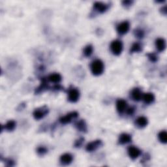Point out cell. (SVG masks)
<instances>
[{
    "label": "cell",
    "instance_id": "cell-1",
    "mask_svg": "<svg viewBox=\"0 0 167 167\" xmlns=\"http://www.w3.org/2000/svg\"><path fill=\"white\" fill-rule=\"evenodd\" d=\"M104 64L101 59L94 60L90 65L91 71L95 76L101 75L104 71Z\"/></svg>",
    "mask_w": 167,
    "mask_h": 167
},
{
    "label": "cell",
    "instance_id": "cell-2",
    "mask_svg": "<svg viewBox=\"0 0 167 167\" xmlns=\"http://www.w3.org/2000/svg\"><path fill=\"white\" fill-rule=\"evenodd\" d=\"M48 108L45 105V106L35 109L33 112V116L36 120H39L46 116L48 114Z\"/></svg>",
    "mask_w": 167,
    "mask_h": 167
},
{
    "label": "cell",
    "instance_id": "cell-3",
    "mask_svg": "<svg viewBox=\"0 0 167 167\" xmlns=\"http://www.w3.org/2000/svg\"><path fill=\"white\" fill-rule=\"evenodd\" d=\"M110 51L113 54L116 55H119L121 54L123 51L122 42L120 40H114L110 44Z\"/></svg>",
    "mask_w": 167,
    "mask_h": 167
},
{
    "label": "cell",
    "instance_id": "cell-4",
    "mask_svg": "<svg viewBox=\"0 0 167 167\" xmlns=\"http://www.w3.org/2000/svg\"><path fill=\"white\" fill-rule=\"evenodd\" d=\"M80 97V92L78 89L71 87L68 90V100L71 103H76Z\"/></svg>",
    "mask_w": 167,
    "mask_h": 167
},
{
    "label": "cell",
    "instance_id": "cell-5",
    "mask_svg": "<svg viewBox=\"0 0 167 167\" xmlns=\"http://www.w3.org/2000/svg\"><path fill=\"white\" fill-rule=\"evenodd\" d=\"M78 116V113L77 112H75V111H74V112H70L69 114H67V115L60 117L59 121L61 124L65 125V124H67V123H69L70 122H71L73 119L77 118Z\"/></svg>",
    "mask_w": 167,
    "mask_h": 167
},
{
    "label": "cell",
    "instance_id": "cell-6",
    "mask_svg": "<svg viewBox=\"0 0 167 167\" xmlns=\"http://www.w3.org/2000/svg\"><path fill=\"white\" fill-rule=\"evenodd\" d=\"M49 89H51V88L48 84L47 78L42 77L41 78V84L39 85V86L37 88H36V90L35 91V94H41V93L45 91L46 90H48Z\"/></svg>",
    "mask_w": 167,
    "mask_h": 167
},
{
    "label": "cell",
    "instance_id": "cell-7",
    "mask_svg": "<svg viewBox=\"0 0 167 167\" xmlns=\"http://www.w3.org/2000/svg\"><path fill=\"white\" fill-rule=\"evenodd\" d=\"M103 146V142L101 140H96L90 142L86 146V150L88 152L95 151L99 147Z\"/></svg>",
    "mask_w": 167,
    "mask_h": 167
},
{
    "label": "cell",
    "instance_id": "cell-8",
    "mask_svg": "<svg viewBox=\"0 0 167 167\" xmlns=\"http://www.w3.org/2000/svg\"><path fill=\"white\" fill-rule=\"evenodd\" d=\"M130 29V24L128 21H124L117 26V32L120 35L126 34Z\"/></svg>",
    "mask_w": 167,
    "mask_h": 167
},
{
    "label": "cell",
    "instance_id": "cell-9",
    "mask_svg": "<svg viewBox=\"0 0 167 167\" xmlns=\"http://www.w3.org/2000/svg\"><path fill=\"white\" fill-rule=\"evenodd\" d=\"M110 7L109 4L104 3L103 2H96L94 4V9L97 12L99 13H104V12H106Z\"/></svg>",
    "mask_w": 167,
    "mask_h": 167
},
{
    "label": "cell",
    "instance_id": "cell-10",
    "mask_svg": "<svg viewBox=\"0 0 167 167\" xmlns=\"http://www.w3.org/2000/svg\"><path fill=\"white\" fill-rule=\"evenodd\" d=\"M127 152L129 156L133 160L137 159L141 154V150L134 146H129L127 149Z\"/></svg>",
    "mask_w": 167,
    "mask_h": 167
},
{
    "label": "cell",
    "instance_id": "cell-11",
    "mask_svg": "<svg viewBox=\"0 0 167 167\" xmlns=\"http://www.w3.org/2000/svg\"><path fill=\"white\" fill-rule=\"evenodd\" d=\"M127 107V103L126 101L121 99H118L116 101V109L119 114H123L125 112Z\"/></svg>",
    "mask_w": 167,
    "mask_h": 167
},
{
    "label": "cell",
    "instance_id": "cell-12",
    "mask_svg": "<svg viewBox=\"0 0 167 167\" xmlns=\"http://www.w3.org/2000/svg\"><path fill=\"white\" fill-rule=\"evenodd\" d=\"M73 157L71 154L67 153H64L59 158L60 163L64 165H68L73 162Z\"/></svg>",
    "mask_w": 167,
    "mask_h": 167
},
{
    "label": "cell",
    "instance_id": "cell-13",
    "mask_svg": "<svg viewBox=\"0 0 167 167\" xmlns=\"http://www.w3.org/2000/svg\"><path fill=\"white\" fill-rule=\"evenodd\" d=\"M131 95V98L133 99V101H140L142 99L143 94H142V91L139 88H136L132 90Z\"/></svg>",
    "mask_w": 167,
    "mask_h": 167
},
{
    "label": "cell",
    "instance_id": "cell-14",
    "mask_svg": "<svg viewBox=\"0 0 167 167\" xmlns=\"http://www.w3.org/2000/svg\"><path fill=\"white\" fill-rule=\"evenodd\" d=\"M75 126L78 131H79L80 132L86 133L88 131L87 125H86V123L84 120H80L77 121L75 123Z\"/></svg>",
    "mask_w": 167,
    "mask_h": 167
},
{
    "label": "cell",
    "instance_id": "cell-15",
    "mask_svg": "<svg viewBox=\"0 0 167 167\" xmlns=\"http://www.w3.org/2000/svg\"><path fill=\"white\" fill-rule=\"evenodd\" d=\"M148 123V120L147 117L144 116H140L135 121V125L137 127L142 129L147 126Z\"/></svg>",
    "mask_w": 167,
    "mask_h": 167
},
{
    "label": "cell",
    "instance_id": "cell-16",
    "mask_svg": "<svg viewBox=\"0 0 167 167\" xmlns=\"http://www.w3.org/2000/svg\"><path fill=\"white\" fill-rule=\"evenodd\" d=\"M61 79H62L61 76L59 73H52L47 77L48 81L54 83V84H59L61 81Z\"/></svg>",
    "mask_w": 167,
    "mask_h": 167
},
{
    "label": "cell",
    "instance_id": "cell-17",
    "mask_svg": "<svg viewBox=\"0 0 167 167\" xmlns=\"http://www.w3.org/2000/svg\"><path fill=\"white\" fill-rule=\"evenodd\" d=\"M131 136L127 133H122L120 135L118 142L120 144H125L131 142Z\"/></svg>",
    "mask_w": 167,
    "mask_h": 167
},
{
    "label": "cell",
    "instance_id": "cell-18",
    "mask_svg": "<svg viewBox=\"0 0 167 167\" xmlns=\"http://www.w3.org/2000/svg\"><path fill=\"white\" fill-rule=\"evenodd\" d=\"M156 46L158 51H164L166 48V41L163 38L157 39L156 41Z\"/></svg>",
    "mask_w": 167,
    "mask_h": 167
},
{
    "label": "cell",
    "instance_id": "cell-19",
    "mask_svg": "<svg viewBox=\"0 0 167 167\" xmlns=\"http://www.w3.org/2000/svg\"><path fill=\"white\" fill-rule=\"evenodd\" d=\"M142 99L143 100L144 103L146 104H150L153 103L155 100V96L152 93H146L142 95Z\"/></svg>",
    "mask_w": 167,
    "mask_h": 167
},
{
    "label": "cell",
    "instance_id": "cell-20",
    "mask_svg": "<svg viewBox=\"0 0 167 167\" xmlns=\"http://www.w3.org/2000/svg\"><path fill=\"white\" fill-rule=\"evenodd\" d=\"M16 125V123L15 120H9L5 125L4 129L7 131H13L15 130Z\"/></svg>",
    "mask_w": 167,
    "mask_h": 167
},
{
    "label": "cell",
    "instance_id": "cell-21",
    "mask_svg": "<svg viewBox=\"0 0 167 167\" xmlns=\"http://www.w3.org/2000/svg\"><path fill=\"white\" fill-rule=\"evenodd\" d=\"M142 51V46L139 42H134L130 49V53H138Z\"/></svg>",
    "mask_w": 167,
    "mask_h": 167
},
{
    "label": "cell",
    "instance_id": "cell-22",
    "mask_svg": "<svg viewBox=\"0 0 167 167\" xmlns=\"http://www.w3.org/2000/svg\"><path fill=\"white\" fill-rule=\"evenodd\" d=\"M94 52V47L91 45H88L87 46H86L84 49V54L86 57H90L91 56V55L93 54Z\"/></svg>",
    "mask_w": 167,
    "mask_h": 167
},
{
    "label": "cell",
    "instance_id": "cell-23",
    "mask_svg": "<svg viewBox=\"0 0 167 167\" xmlns=\"http://www.w3.org/2000/svg\"><path fill=\"white\" fill-rule=\"evenodd\" d=\"M158 138L159 141L163 144H166L167 142V133L166 131H160L158 134Z\"/></svg>",
    "mask_w": 167,
    "mask_h": 167
},
{
    "label": "cell",
    "instance_id": "cell-24",
    "mask_svg": "<svg viewBox=\"0 0 167 167\" xmlns=\"http://www.w3.org/2000/svg\"><path fill=\"white\" fill-rule=\"evenodd\" d=\"M146 55L147 56V58L150 59V61L153 63H156V61H158V55L154 52H150V53H147L146 54Z\"/></svg>",
    "mask_w": 167,
    "mask_h": 167
},
{
    "label": "cell",
    "instance_id": "cell-25",
    "mask_svg": "<svg viewBox=\"0 0 167 167\" xmlns=\"http://www.w3.org/2000/svg\"><path fill=\"white\" fill-rule=\"evenodd\" d=\"M134 35L138 39H142L144 37V32L143 29L138 28L134 31Z\"/></svg>",
    "mask_w": 167,
    "mask_h": 167
},
{
    "label": "cell",
    "instance_id": "cell-26",
    "mask_svg": "<svg viewBox=\"0 0 167 167\" xmlns=\"http://www.w3.org/2000/svg\"><path fill=\"white\" fill-rule=\"evenodd\" d=\"M48 152V149L45 147V146H39L37 147V153L40 156H45L46 153H47Z\"/></svg>",
    "mask_w": 167,
    "mask_h": 167
},
{
    "label": "cell",
    "instance_id": "cell-27",
    "mask_svg": "<svg viewBox=\"0 0 167 167\" xmlns=\"http://www.w3.org/2000/svg\"><path fill=\"white\" fill-rule=\"evenodd\" d=\"M84 138L83 137H81L80 138L78 139H77L76 141H75V147H77V148H79L81 147L84 143Z\"/></svg>",
    "mask_w": 167,
    "mask_h": 167
},
{
    "label": "cell",
    "instance_id": "cell-28",
    "mask_svg": "<svg viewBox=\"0 0 167 167\" xmlns=\"http://www.w3.org/2000/svg\"><path fill=\"white\" fill-rule=\"evenodd\" d=\"M5 163L7 166H13L15 165L14 160L11 159H5Z\"/></svg>",
    "mask_w": 167,
    "mask_h": 167
},
{
    "label": "cell",
    "instance_id": "cell-29",
    "mask_svg": "<svg viewBox=\"0 0 167 167\" xmlns=\"http://www.w3.org/2000/svg\"><path fill=\"white\" fill-rule=\"evenodd\" d=\"M135 107H129L128 108L126 109V112H127V114L129 115V116H132L134 114L135 112Z\"/></svg>",
    "mask_w": 167,
    "mask_h": 167
},
{
    "label": "cell",
    "instance_id": "cell-30",
    "mask_svg": "<svg viewBox=\"0 0 167 167\" xmlns=\"http://www.w3.org/2000/svg\"><path fill=\"white\" fill-rule=\"evenodd\" d=\"M52 89L54 91H60V90H64V87H62L59 84H55Z\"/></svg>",
    "mask_w": 167,
    "mask_h": 167
},
{
    "label": "cell",
    "instance_id": "cell-31",
    "mask_svg": "<svg viewBox=\"0 0 167 167\" xmlns=\"http://www.w3.org/2000/svg\"><path fill=\"white\" fill-rule=\"evenodd\" d=\"M150 159V156L148 153H146L143 158H142V159L141 160V163H146L147 161H148V160H149Z\"/></svg>",
    "mask_w": 167,
    "mask_h": 167
},
{
    "label": "cell",
    "instance_id": "cell-32",
    "mask_svg": "<svg viewBox=\"0 0 167 167\" xmlns=\"http://www.w3.org/2000/svg\"><path fill=\"white\" fill-rule=\"evenodd\" d=\"M133 3V1H130V0H128V1H123L122 5L125 7H130V6L132 5Z\"/></svg>",
    "mask_w": 167,
    "mask_h": 167
},
{
    "label": "cell",
    "instance_id": "cell-33",
    "mask_svg": "<svg viewBox=\"0 0 167 167\" xmlns=\"http://www.w3.org/2000/svg\"><path fill=\"white\" fill-rule=\"evenodd\" d=\"M160 10V13H161L163 15H166V13H167V7H166V5H165L164 7H163Z\"/></svg>",
    "mask_w": 167,
    "mask_h": 167
},
{
    "label": "cell",
    "instance_id": "cell-34",
    "mask_svg": "<svg viewBox=\"0 0 167 167\" xmlns=\"http://www.w3.org/2000/svg\"><path fill=\"white\" fill-rule=\"evenodd\" d=\"M26 107V103H21L19 106H18V108H17V110H22L24 108Z\"/></svg>",
    "mask_w": 167,
    "mask_h": 167
}]
</instances>
